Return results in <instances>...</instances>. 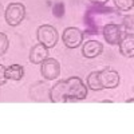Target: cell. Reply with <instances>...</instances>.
<instances>
[{
	"mask_svg": "<svg viewBox=\"0 0 134 134\" xmlns=\"http://www.w3.org/2000/svg\"><path fill=\"white\" fill-rule=\"evenodd\" d=\"M87 86L79 76H71L59 81L50 88V100L57 103L82 100L87 97Z\"/></svg>",
	"mask_w": 134,
	"mask_h": 134,
	"instance_id": "6da1fadb",
	"label": "cell"
},
{
	"mask_svg": "<svg viewBox=\"0 0 134 134\" xmlns=\"http://www.w3.org/2000/svg\"><path fill=\"white\" fill-rule=\"evenodd\" d=\"M36 38H38V42L42 43L44 47L54 48L55 46H57L58 40H59V34H58L57 28H55L54 26L43 24L36 31Z\"/></svg>",
	"mask_w": 134,
	"mask_h": 134,
	"instance_id": "7a4b0ae2",
	"label": "cell"
},
{
	"mask_svg": "<svg viewBox=\"0 0 134 134\" xmlns=\"http://www.w3.org/2000/svg\"><path fill=\"white\" fill-rule=\"evenodd\" d=\"M4 18L8 26L16 27L19 26L26 18V7L21 3H11L5 11H4Z\"/></svg>",
	"mask_w": 134,
	"mask_h": 134,
	"instance_id": "3957f363",
	"label": "cell"
},
{
	"mask_svg": "<svg viewBox=\"0 0 134 134\" xmlns=\"http://www.w3.org/2000/svg\"><path fill=\"white\" fill-rule=\"evenodd\" d=\"M62 40L67 48H76L83 43V32L76 27H67L62 34Z\"/></svg>",
	"mask_w": 134,
	"mask_h": 134,
	"instance_id": "277c9868",
	"label": "cell"
},
{
	"mask_svg": "<svg viewBox=\"0 0 134 134\" xmlns=\"http://www.w3.org/2000/svg\"><path fill=\"white\" fill-rule=\"evenodd\" d=\"M40 72L47 81L58 79L60 75V63L54 58H46L40 63Z\"/></svg>",
	"mask_w": 134,
	"mask_h": 134,
	"instance_id": "5b68a950",
	"label": "cell"
},
{
	"mask_svg": "<svg viewBox=\"0 0 134 134\" xmlns=\"http://www.w3.org/2000/svg\"><path fill=\"white\" fill-rule=\"evenodd\" d=\"M98 79L102 90H105V88H115L119 85V74L115 70L110 69V67H106V69L98 71Z\"/></svg>",
	"mask_w": 134,
	"mask_h": 134,
	"instance_id": "8992f818",
	"label": "cell"
},
{
	"mask_svg": "<svg viewBox=\"0 0 134 134\" xmlns=\"http://www.w3.org/2000/svg\"><path fill=\"white\" fill-rule=\"evenodd\" d=\"M102 34H103V38L105 40L111 44V46H115V44L119 43L122 35H124V32H122V28L121 26L115 24V23H107L103 30H102Z\"/></svg>",
	"mask_w": 134,
	"mask_h": 134,
	"instance_id": "52a82bcc",
	"label": "cell"
},
{
	"mask_svg": "<svg viewBox=\"0 0 134 134\" xmlns=\"http://www.w3.org/2000/svg\"><path fill=\"white\" fill-rule=\"evenodd\" d=\"M103 51V44L98 40H87L82 44V55L87 59H94L99 57Z\"/></svg>",
	"mask_w": 134,
	"mask_h": 134,
	"instance_id": "ba28073f",
	"label": "cell"
},
{
	"mask_svg": "<svg viewBox=\"0 0 134 134\" xmlns=\"http://www.w3.org/2000/svg\"><path fill=\"white\" fill-rule=\"evenodd\" d=\"M119 52L126 58H134V34H125L122 35L119 43Z\"/></svg>",
	"mask_w": 134,
	"mask_h": 134,
	"instance_id": "9c48e42d",
	"label": "cell"
},
{
	"mask_svg": "<svg viewBox=\"0 0 134 134\" xmlns=\"http://www.w3.org/2000/svg\"><path fill=\"white\" fill-rule=\"evenodd\" d=\"M46 58H48V48L44 47L42 43L35 44L30 51V62L32 64H40Z\"/></svg>",
	"mask_w": 134,
	"mask_h": 134,
	"instance_id": "30bf717a",
	"label": "cell"
},
{
	"mask_svg": "<svg viewBox=\"0 0 134 134\" xmlns=\"http://www.w3.org/2000/svg\"><path fill=\"white\" fill-rule=\"evenodd\" d=\"M24 76V67L21 64H11L5 67V78L11 81H20Z\"/></svg>",
	"mask_w": 134,
	"mask_h": 134,
	"instance_id": "8fae6325",
	"label": "cell"
},
{
	"mask_svg": "<svg viewBox=\"0 0 134 134\" xmlns=\"http://www.w3.org/2000/svg\"><path fill=\"white\" fill-rule=\"evenodd\" d=\"M87 88H90L93 91H100L102 90V87L99 85V79H98V71H93L87 76Z\"/></svg>",
	"mask_w": 134,
	"mask_h": 134,
	"instance_id": "7c38bea8",
	"label": "cell"
},
{
	"mask_svg": "<svg viewBox=\"0 0 134 134\" xmlns=\"http://www.w3.org/2000/svg\"><path fill=\"white\" fill-rule=\"evenodd\" d=\"M114 4L119 11H131L134 5V0H114Z\"/></svg>",
	"mask_w": 134,
	"mask_h": 134,
	"instance_id": "4fadbf2b",
	"label": "cell"
},
{
	"mask_svg": "<svg viewBox=\"0 0 134 134\" xmlns=\"http://www.w3.org/2000/svg\"><path fill=\"white\" fill-rule=\"evenodd\" d=\"M124 27H125V34L134 32V16L133 15H126L124 18Z\"/></svg>",
	"mask_w": 134,
	"mask_h": 134,
	"instance_id": "5bb4252c",
	"label": "cell"
},
{
	"mask_svg": "<svg viewBox=\"0 0 134 134\" xmlns=\"http://www.w3.org/2000/svg\"><path fill=\"white\" fill-rule=\"evenodd\" d=\"M8 46H9V40H8L7 35L3 34V32H0V57L7 52Z\"/></svg>",
	"mask_w": 134,
	"mask_h": 134,
	"instance_id": "9a60e30c",
	"label": "cell"
},
{
	"mask_svg": "<svg viewBox=\"0 0 134 134\" xmlns=\"http://www.w3.org/2000/svg\"><path fill=\"white\" fill-rule=\"evenodd\" d=\"M7 81L5 78V67L3 64H0V86H3Z\"/></svg>",
	"mask_w": 134,
	"mask_h": 134,
	"instance_id": "2e32d148",
	"label": "cell"
},
{
	"mask_svg": "<svg viewBox=\"0 0 134 134\" xmlns=\"http://www.w3.org/2000/svg\"><path fill=\"white\" fill-rule=\"evenodd\" d=\"M91 3H94V4H105L107 0H90Z\"/></svg>",
	"mask_w": 134,
	"mask_h": 134,
	"instance_id": "e0dca14e",
	"label": "cell"
},
{
	"mask_svg": "<svg viewBox=\"0 0 134 134\" xmlns=\"http://www.w3.org/2000/svg\"><path fill=\"white\" fill-rule=\"evenodd\" d=\"M102 103H113V100H111V99H103Z\"/></svg>",
	"mask_w": 134,
	"mask_h": 134,
	"instance_id": "ac0fdd59",
	"label": "cell"
},
{
	"mask_svg": "<svg viewBox=\"0 0 134 134\" xmlns=\"http://www.w3.org/2000/svg\"><path fill=\"white\" fill-rule=\"evenodd\" d=\"M131 102H133V98H130V99L126 100V103H131Z\"/></svg>",
	"mask_w": 134,
	"mask_h": 134,
	"instance_id": "d6986e66",
	"label": "cell"
}]
</instances>
